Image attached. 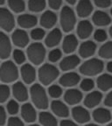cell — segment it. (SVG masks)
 Returning <instances> with one entry per match:
<instances>
[{
  "mask_svg": "<svg viewBox=\"0 0 112 126\" xmlns=\"http://www.w3.org/2000/svg\"><path fill=\"white\" fill-rule=\"evenodd\" d=\"M93 12V4L89 0H81L76 6L77 15L80 18H87Z\"/></svg>",
  "mask_w": 112,
  "mask_h": 126,
  "instance_id": "obj_24",
  "label": "cell"
},
{
  "mask_svg": "<svg viewBox=\"0 0 112 126\" xmlns=\"http://www.w3.org/2000/svg\"><path fill=\"white\" fill-rule=\"evenodd\" d=\"M46 55L47 51L45 47L39 42H34L31 44L26 50V56L28 60L35 66L41 65L45 61Z\"/></svg>",
  "mask_w": 112,
  "mask_h": 126,
  "instance_id": "obj_4",
  "label": "cell"
},
{
  "mask_svg": "<svg viewBox=\"0 0 112 126\" xmlns=\"http://www.w3.org/2000/svg\"><path fill=\"white\" fill-rule=\"evenodd\" d=\"M94 39L98 42H103L107 39V32L103 29H97L94 33Z\"/></svg>",
  "mask_w": 112,
  "mask_h": 126,
  "instance_id": "obj_40",
  "label": "cell"
},
{
  "mask_svg": "<svg viewBox=\"0 0 112 126\" xmlns=\"http://www.w3.org/2000/svg\"><path fill=\"white\" fill-rule=\"evenodd\" d=\"M107 70H108L110 73L112 74V61H110V62L107 64Z\"/></svg>",
  "mask_w": 112,
  "mask_h": 126,
  "instance_id": "obj_47",
  "label": "cell"
},
{
  "mask_svg": "<svg viewBox=\"0 0 112 126\" xmlns=\"http://www.w3.org/2000/svg\"><path fill=\"white\" fill-rule=\"evenodd\" d=\"M72 116L78 124H86L90 120V114L86 108L81 106H75L72 109Z\"/></svg>",
  "mask_w": 112,
  "mask_h": 126,
  "instance_id": "obj_15",
  "label": "cell"
},
{
  "mask_svg": "<svg viewBox=\"0 0 112 126\" xmlns=\"http://www.w3.org/2000/svg\"><path fill=\"white\" fill-rule=\"evenodd\" d=\"M39 121L42 126H58V121L54 115L45 110L39 114Z\"/></svg>",
  "mask_w": 112,
  "mask_h": 126,
  "instance_id": "obj_27",
  "label": "cell"
},
{
  "mask_svg": "<svg viewBox=\"0 0 112 126\" xmlns=\"http://www.w3.org/2000/svg\"><path fill=\"white\" fill-rule=\"evenodd\" d=\"M5 3V0H0V5H3Z\"/></svg>",
  "mask_w": 112,
  "mask_h": 126,
  "instance_id": "obj_50",
  "label": "cell"
},
{
  "mask_svg": "<svg viewBox=\"0 0 112 126\" xmlns=\"http://www.w3.org/2000/svg\"><path fill=\"white\" fill-rule=\"evenodd\" d=\"M77 35L80 39H86L92 34L93 26L89 20H81L77 25Z\"/></svg>",
  "mask_w": 112,
  "mask_h": 126,
  "instance_id": "obj_23",
  "label": "cell"
},
{
  "mask_svg": "<svg viewBox=\"0 0 112 126\" xmlns=\"http://www.w3.org/2000/svg\"><path fill=\"white\" fill-rule=\"evenodd\" d=\"M60 24L65 32H69L76 25V16L73 9L69 6H63L60 14Z\"/></svg>",
  "mask_w": 112,
  "mask_h": 126,
  "instance_id": "obj_5",
  "label": "cell"
},
{
  "mask_svg": "<svg viewBox=\"0 0 112 126\" xmlns=\"http://www.w3.org/2000/svg\"><path fill=\"white\" fill-rule=\"evenodd\" d=\"M47 3L52 10H59L62 4V0H47Z\"/></svg>",
  "mask_w": 112,
  "mask_h": 126,
  "instance_id": "obj_42",
  "label": "cell"
},
{
  "mask_svg": "<svg viewBox=\"0 0 112 126\" xmlns=\"http://www.w3.org/2000/svg\"><path fill=\"white\" fill-rule=\"evenodd\" d=\"M18 69L13 61H6L0 66V81L5 84L15 82L18 80Z\"/></svg>",
  "mask_w": 112,
  "mask_h": 126,
  "instance_id": "obj_3",
  "label": "cell"
},
{
  "mask_svg": "<svg viewBox=\"0 0 112 126\" xmlns=\"http://www.w3.org/2000/svg\"><path fill=\"white\" fill-rule=\"evenodd\" d=\"M12 92L15 100L18 102H25L28 100V90L26 85L21 81H15L12 87Z\"/></svg>",
  "mask_w": 112,
  "mask_h": 126,
  "instance_id": "obj_9",
  "label": "cell"
},
{
  "mask_svg": "<svg viewBox=\"0 0 112 126\" xmlns=\"http://www.w3.org/2000/svg\"><path fill=\"white\" fill-rule=\"evenodd\" d=\"M94 3L99 8H107L111 4V0H94Z\"/></svg>",
  "mask_w": 112,
  "mask_h": 126,
  "instance_id": "obj_43",
  "label": "cell"
},
{
  "mask_svg": "<svg viewBox=\"0 0 112 126\" xmlns=\"http://www.w3.org/2000/svg\"><path fill=\"white\" fill-rule=\"evenodd\" d=\"M21 117L24 121L28 124H32L37 119V111L35 110V107L32 103L26 102L21 107Z\"/></svg>",
  "mask_w": 112,
  "mask_h": 126,
  "instance_id": "obj_10",
  "label": "cell"
},
{
  "mask_svg": "<svg viewBox=\"0 0 112 126\" xmlns=\"http://www.w3.org/2000/svg\"><path fill=\"white\" fill-rule=\"evenodd\" d=\"M92 21L97 26H106L110 25L111 19L106 12H102V11H96L93 14Z\"/></svg>",
  "mask_w": 112,
  "mask_h": 126,
  "instance_id": "obj_28",
  "label": "cell"
},
{
  "mask_svg": "<svg viewBox=\"0 0 112 126\" xmlns=\"http://www.w3.org/2000/svg\"><path fill=\"white\" fill-rule=\"evenodd\" d=\"M11 11L15 13H21L26 10V4L24 0H7Z\"/></svg>",
  "mask_w": 112,
  "mask_h": 126,
  "instance_id": "obj_31",
  "label": "cell"
},
{
  "mask_svg": "<svg viewBox=\"0 0 112 126\" xmlns=\"http://www.w3.org/2000/svg\"><path fill=\"white\" fill-rule=\"evenodd\" d=\"M96 51V45L91 40H87L81 44L79 47V54L83 59H88L95 54Z\"/></svg>",
  "mask_w": 112,
  "mask_h": 126,
  "instance_id": "obj_19",
  "label": "cell"
},
{
  "mask_svg": "<svg viewBox=\"0 0 112 126\" xmlns=\"http://www.w3.org/2000/svg\"><path fill=\"white\" fill-rule=\"evenodd\" d=\"M104 64L101 60L93 58L86 61L80 67V73L86 76H95L102 73Z\"/></svg>",
  "mask_w": 112,
  "mask_h": 126,
  "instance_id": "obj_6",
  "label": "cell"
},
{
  "mask_svg": "<svg viewBox=\"0 0 112 126\" xmlns=\"http://www.w3.org/2000/svg\"><path fill=\"white\" fill-rule=\"evenodd\" d=\"M62 39V32L58 28L53 29L46 36L45 44L47 47H55L61 43Z\"/></svg>",
  "mask_w": 112,
  "mask_h": 126,
  "instance_id": "obj_21",
  "label": "cell"
},
{
  "mask_svg": "<svg viewBox=\"0 0 112 126\" xmlns=\"http://www.w3.org/2000/svg\"><path fill=\"white\" fill-rule=\"evenodd\" d=\"M60 126H79L76 122H74L69 119H63L60 123Z\"/></svg>",
  "mask_w": 112,
  "mask_h": 126,
  "instance_id": "obj_45",
  "label": "cell"
},
{
  "mask_svg": "<svg viewBox=\"0 0 112 126\" xmlns=\"http://www.w3.org/2000/svg\"><path fill=\"white\" fill-rule=\"evenodd\" d=\"M57 23V16L52 11H46L39 18V24L43 28L52 29Z\"/></svg>",
  "mask_w": 112,
  "mask_h": 126,
  "instance_id": "obj_17",
  "label": "cell"
},
{
  "mask_svg": "<svg viewBox=\"0 0 112 126\" xmlns=\"http://www.w3.org/2000/svg\"><path fill=\"white\" fill-rule=\"evenodd\" d=\"M62 89L60 85L57 84H53L48 88L47 90V94H49V96H51L52 98L58 99L59 97H61L62 95Z\"/></svg>",
  "mask_w": 112,
  "mask_h": 126,
  "instance_id": "obj_34",
  "label": "cell"
},
{
  "mask_svg": "<svg viewBox=\"0 0 112 126\" xmlns=\"http://www.w3.org/2000/svg\"><path fill=\"white\" fill-rule=\"evenodd\" d=\"M98 54L102 59H112V41L103 44L99 49Z\"/></svg>",
  "mask_w": 112,
  "mask_h": 126,
  "instance_id": "obj_32",
  "label": "cell"
},
{
  "mask_svg": "<svg viewBox=\"0 0 112 126\" xmlns=\"http://www.w3.org/2000/svg\"><path fill=\"white\" fill-rule=\"evenodd\" d=\"M81 90L85 91V92H89L91 91L95 87V82L92 79L90 78H85L83 79L82 81H81V84H80Z\"/></svg>",
  "mask_w": 112,
  "mask_h": 126,
  "instance_id": "obj_39",
  "label": "cell"
},
{
  "mask_svg": "<svg viewBox=\"0 0 112 126\" xmlns=\"http://www.w3.org/2000/svg\"><path fill=\"white\" fill-rule=\"evenodd\" d=\"M17 22L23 29H30L37 25L38 19L32 14H21L18 17Z\"/></svg>",
  "mask_w": 112,
  "mask_h": 126,
  "instance_id": "obj_22",
  "label": "cell"
},
{
  "mask_svg": "<svg viewBox=\"0 0 112 126\" xmlns=\"http://www.w3.org/2000/svg\"><path fill=\"white\" fill-rule=\"evenodd\" d=\"M61 57H62V52L59 48H54V49L51 50L48 53V56H47L48 61L53 63L59 61L61 59Z\"/></svg>",
  "mask_w": 112,
  "mask_h": 126,
  "instance_id": "obj_37",
  "label": "cell"
},
{
  "mask_svg": "<svg viewBox=\"0 0 112 126\" xmlns=\"http://www.w3.org/2000/svg\"><path fill=\"white\" fill-rule=\"evenodd\" d=\"M30 36H31L32 39H33V40H36V41L41 40L46 36L45 30L42 29V28H34V29L32 30Z\"/></svg>",
  "mask_w": 112,
  "mask_h": 126,
  "instance_id": "obj_38",
  "label": "cell"
},
{
  "mask_svg": "<svg viewBox=\"0 0 112 126\" xmlns=\"http://www.w3.org/2000/svg\"><path fill=\"white\" fill-rule=\"evenodd\" d=\"M20 75H21L22 80L26 84H32L35 81L37 77V72L35 68L31 64H23L20 69Z\"/></svg>",
  "mask_w": 112,
  "mask_h": 126,
  "instance_id": "obj_13",
  "label": "cell"
},
{
  "mask_svg": "<svg viewBox=\"0 0 112 126\" xmlns=\"http://www.w3.org/2000/svg\"><path fill=\"white\" fill-rule=\"evenodd\" d=\"M80 62H81V60L77 55L70 54L61 60L60 62V68L64 72H68L78 67Z\"/></svg>",
  "mask_w": 112,
  "mask_h": 126,
  "instance_id": "obj_14",
  "label": "cell"
},
{
  "mask_svg": "<svg viewBox=\"0 0 112 126\" xmlns=\"http://www.w3.org/2000/svg\"><path fill=\"white\" fill-rule=\"evenodd\" d=\"M30 96L33 106L39 110H45L49 106V101L47 91L41 84L35 83L30 89Z\"/></svg>",
  "mask_w": 112,
  "mask_h": 126,
  "instance_id": "obj_1",
  "label": "cell"
},
{
  "mask_svg": "<svg viewBox=\"0 0 112 126\" xmlns=\"http://www.w3.org/2000/svg\"><path fill=\"white\" fill-rule=\"evenodd\" d=\"M81 81V77L75 72H67L60 77L59 83L64 88H72L78 84Z\"/></svg>",
  "mask_w": 112,
  "mask_h": 126,
  "instance_id": "obj_12",
  "label": "cell"
},
{
  "mask_svg": "<svg viewBox=\"0 0 112 126\" xmlns=\"http://www.w3.org/2000/svg\"><path fill=\"white\" fill-rule=\"evenodd\" d=\"M12 42L18 48H24L27 47L30 42L29 35L25 30L17 29L12 34Z\"/></svg>",
  "mask_w": 112,
  "mask_h": 126,
  "instance_id": "obj_8",
  "label": "cell"
},
{
  "mask_svg": "<svg viewBox=\"0 0 112 126\" xmlns=\"http://www.w3.org/2000/svg\"><path fill=\"white\" fill-rule=\"evenodd\" d=\"M82 93L79 89H69L64 94V101L68 105H76L82 100Z\"/></svg>",
  "mask_w": 112,
  "mask_h": 126,
  "instance_id": "obj_18",
  "label": "cell"
},
{
  "mask_svg": "<svg viewBox=\"0 0 112 126\" xmlns=\"http://www.w3.org/2000/svg\"><path fill=\"white\" fill-rule=\"evenodd\" d=\"M96 85L102 91H108L112 88V76L108 74L100 75L96 80Z\"/></svg>",
  "mask_w": 112,
  "mask_h": 126,
  "instance_id": "obj_29",
  "label": "cell"
},
{
  "mask_svg": "<svg viewBox=\"0 0 112 126\" xmlns=\"http://www.w3.org/2000/svg\"><path fill=\"white\" fill-rule=\"evenodd\" d=\"M51 110L53 115L58 117L66 118L69 116V109L66 103L55 99L51 102Z\"/></svg>",
  "mask_w": 112,
  "mask_h": 126,
  "instance_id": "obj_16",
  "label": "cell"
},
{
  "mask_svg": "<svg viewBox=\"0 0 112 126\" xmlns=\"http://www.w3.org/2000/svg\"><path fill=\"white\" fill-rule=\"evenodd\" d=\"M12 57H13L14 62L18 65H22L25 63L26 60V55L21 49H15L12 52Z\"/></svg>",
  "mask_w": 112,
  "mask_h": 126,
  "instance_id": "obj_35",
  "label": "cell"
},
{
  "mask_svg": "<svg viewBox=\"0 0 112 126\" xmlns=\"http://www.w3.org/2000/svg\"><path fill=\"white\" fill-rule=\"evenodd\" d=\"M110 37L112 38V26H111V27L110 28Z\"/></svg>",
  "mask_w": 112,
  "mask_h": 126,
  "instance_id": "obj_51",
  "label": "cell"
},
{
  "mask_svg": "<svg viewBox=\"0 0 112 126\" xmlns=\"http://www.w3.org/2000/svg\"><path fill=\"white\" fill-rule=\"evenodd\" d=\"M12 53V42L4 32H0V59L6 60Z\"/></svg>",
  "mask_w": 112,
  "mask_h": 126,
  "instance_id": "obj_11",
  "label": "cell"
},
{
  "mask_svg": "<svg viewBox=\"0 0 112 126\" xmlns=\"http://www.w3.org/2000/svg\"><path fill=\"white\" fill-rule=\"evenodd\" d=\"M104 104L107 107H112V91H110L104 99Z\"/></svg>",
  "mask_w": 112,
  "mask_h": 126,
  "instance_id": "obj_46",
  "label": "cell"
},
{
  "mask_svg": "<svg viewBox=\"0 0 112 126\" xmlns=\"http://www.w3.org/2000/svg\"><path fill=\"white\" fill-rule=\"evenodd\" d=\"M66 2H67V4H71V5H73V4H75V3L77 2V0H66Z\"/></svg>",
  "mask_w": 112,
  "mask_h": 126,
  "instance_id": "obj_48",
  "label": "cell"
},
{
  "mask_svg": "<svg viewBox=\"0 0 112 126\" xmlns=\"http://www.w3.org/2000/svg\"><path fill=\"white\" fill-rule=\"evenodd\" d=\"M60 71L53 64H43L38 70V77L42 85L49 86L59 77Z\"/></svg>",
  "mask_w": 112,
  "mask_h": 126,
  "instance_id": "obj_2",
  "label": "cell"
},
{
  "mask_svg": "<svg viewBox=\"0 0 112 126\" xmlns=\"http://www.w3.org/2000/svg\"><path fill=\"white\" fill-rule=\"evenodd\" d=\"M29 126H41V125H39V124H30Z\"/></svg>",
  "mask_w": 112,
  "mask_h": 126,
  "instance_id": "obj_52",
  "label": "cell"
},
{
  "mask_svg": "<svg viewBox=\"0 0 112 126\" xmlns=\"http://www.w3.org/2000/svg\"><path fill=\"white\" fill-rule=\"evenodd\" d=\"M107 126H112V123H110V124H109Z\"/></svg>",
  "mask_w": 112,
  "mask_h": 126,
  "instance_id": "obj_53",
  "label": "cell"
},
{
  "mask_svg": "<svg viewBox=\"0 0 112 126\" xmlns=\"http://www.w3.org/2000/svg\"><path fill=\"white\" fill-rule=\"evenodd\" d=\"M102 94L100 91H93L90 92L84 99V105L88 109H93L100 104L102 102Z\"/></svg>",
  "mask_w": 112,
  "mask_h": 126,
  "instance_id": "obj_26",
  "label": "cell"
},
{
  "mask_svg": "<svg viewBox=\"0 0 112 126\" xmlns=\"http://www.w3.org/2000/svg\"><path fill=\"white\" fill-rule=\"evenodd\" d=\"M11 95V89L6 84H0V103H4Z\"/></svg>",
  "mask_w": 112,
  "mask_h": 126,
  "instance_id": "obj_36",
  "label": "cell"
},
{
  "mask_svg": "<svg viewBox=\"0 0 112 126\" xmlns=\"http://www.w3.org/2000/svg\"><path fill=\"white\" fill-rule=\"evenodd\" d=\"M84 126H99V125L96 124H85Z\"/></svg>",
  "mask_w": 112,
  "mask_h": 126,
  "instance_id": "obj_49",
  "label": "cell"
},
{
  "mask_svg": "<svg viewBox=\"0 0 112 126\" xmlns=\"http://www.w3.org/2000/svg\"><path fill=\"white\" fill-rule=\"evenodd\" d=\"M78 47V39L74 34H68L63 39L62 50L65 53L71 54L76 50Z\"/></svg>",
  "mask_w": 112,
  "mask_h": 126,
  "instance_id": "obj_20",
  "label": "cell"
},
{
  "mask_svg": "<svg viewBox=\"0 0 112 126\" xmlns=\"http://www.w3.org/2000/svg\"><path fill=\"white\" fill-rule=\"evenodd\" d=\"M47 3L46 0H29L28 9L32 12H40L44 11Z\"/></svg>",
  "mask_w": 112,
  "mask_h": 126,
  "instance_id": "obj_30",
  "label": "cell"
},
{
  "mask_svg": "<svg viewBox=\"0 0 112 126\" xmlns=\"http://www.w3.org/2000/svg\"><path fill=\"white\" fill-rule=\"evenodd\" d=\"M15 27V18L11 11L0 7V28L4 32H12Z\"/></svg>",
  "mask_w": 112,
  "mask_h": 126,
  "instance_id": "obj_7",
  "label": "cell"
},
{
  "mask_svg": "<svg viewBox=\"0 0 112 126\" xmlns=\"http://www.w3.org/2000/svg\"><path fill=\"white\" fill-rule=\"evenodd\" d=\"M110 14H111V16H112V8H111V10H110Z\"/></svg>",
  "mask_w": 112,
  "mask_h": 126,
  "instance_id": "obj_54",
  "label": "cell"
},
{
  "mask_svg": "<svg viewBox=\"0 0 112 126\" xmlns=\"http://www.w3.org/2000/svg\"><path fill=\"white\" fill-rule=\"evenodd\" d=\"M92 116L94 120L98 124H106L111 120V113L104 108H98L93 111Z\"/></svg>",
  "mask_w": 112,
  "mask_h": 126,
  "instance_id": "obj_25",
  "label": "cell"
},
{
  "mask_svg": "<svg viewBox=\"0 0 112 126\" xmlns=\"http://www.w3.org/2000/svg\"><path fill=\"white\" fill-rule=\"evenodd\" d=\"M19 104L17 100H10L6 105V110L11 116H15L19 112Z\"/></svg>",
  "mask_w": 112,
  "mask_h": 126,
  "instance_id": "obj_33",
  "label": "cell"
},
{
  "mask_svg": "<svg viewBox=\"0 0 112 126\" xmlns=\"http://www.w3.org/2000/svg\"><path fill=\"white\" fill-rule=\"evenodd\" d=\"M7 126H25L24 122L18 116H12L7 121Z\"/></svg>",
  "mask_w": 112,
  "mask_h": 126,
  "instance_id": "obj_41",
  "label": "cell"
},
{
  "mask_svg": "<svg viewBox=\"0 0 112 126\" xmlns=\"http://www.w3.org/2000/svg\"><path fill=\"white\" fill-rule=\"evenodd\" d=\"M6 124V110L2 105H0V126Z\"/></svg>",
  "mask_w": 112,
  "mask_h": 126,
  "instance_id": "obj_44",
  "label": "cell"
}]
</instances>
